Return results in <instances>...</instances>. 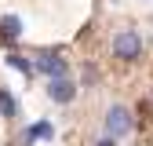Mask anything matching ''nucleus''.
I'll use <instances>...</instances> for the list:
<instances>
[{"label":"nucleus","instance_id":"nucleus-1","mask_svg":"<svg viewBox=\"0 0 153 146\" xmlns=\"http://www.w3.org/2000/svg\"><path fill=\"white\" fill-rule=\"evenodd\" d=\"M113 55H117L120 62H135L139 55H142V40H139V33H135V29H120L117 36H113Z\"/></svg>","mask_w":153,"mask_h":146},{"label":"nucleus","instance_id":"nucleus-2","mask_svg":"<svg viewBox=\"0 0 153 146\" xmlns=\"http://www.w3.org/2000/svg\"><path fill=\"white\" fill-rule=\"evenodd\" d=\"M33 69H40L44 73V77H66V69H69V62L62 59V55L59 51H36L33 55Z\"/></svg>","mask_w":153,"mask_h":146},{"label":"nucleus","instance_id":"nucleus-3","mask_svg":"<svg viewBox=\"0 0 153 146\" xmlns=\"http://www.w3.org/2000/svg\"><path fill=\"white\" fill-rule=\"evenodd\" d=\"M48 99L51 102H73L76 99V80L73 77H55L48 84Z\"/></svg>","mask_w":153,"mask_h":146},{"label":"nucleus","instance_id":"nucleus-4","mask_svg":"<svg viewBox=\"0 0 153 146\" xmlns=\"http://www.w3.org/2000/svg\"><path fill=\"white\" fill-rule=\"evenodd\" d=\"M131 124H135V121H131V113H128L124 106H113V110H109V117H106L109 135H128V132H131Z\"/></svg>","mask_w":153,"mask_h":146},{"label":"nucleus","instance_id":"nucleus-5","mask_svg":"<svg viewBox=\"0 0 153 146\" xmlns=\"http://www.w3.org/2000/svg\"><path fill=\"white\" fill-rule=\"evenodd\" d=\"M36 139H51V124L40 121V124H33L29 132H26V142H36Z\"/></svg>","mask_w":153,"mask_h":146},{"label":"nucleus","instance_id":"nucleus-6","mask_svg":"<svg viewBox=\"0 0 153 146\" xmlns=\"http://www.w3.org/2000/svg\"><path fill=\"white\" fill-rule=\"evenodd\" d=\"M18 113V102L11 99V91H0V117H15Z\"/></svg>","mask_w":153,"mask_h":146},{"label":"nucleus","instance_id":"nucleus-7","mask_svg":"<svg viewBox=\"0 0 153 146\" xmlns=\"http://www.w3.org/2000/svg\"><path fill=\"white\" fill-rule=\"evenodd\" d=\"M0 29H4L7 36H18V33H22V18H18V15H7L4 22H0Z\"/></svg>","mask_w":153,"mask_h":146},{"label":"nucleus","instance_id":"nucleus-8","mask_svg":"<svg viewBox=\"0 0 153 146\" xmlns=\"http://www.w3.org/2000/svg\"><path fill=\"white\" fill-rule=\"evenodd\" d=\"M7 66H15L18 73H26V77H29V73H33V62H26V59H22V55H7Z\"/></svg>","mask_w":153,"mask_h":146},{"label":"nucleus","instance_id":"nucleus-9","mask_svg":"<svg viewBox=\"0 0 153 146\" xmlns=\"http://www.w3.org/2000/svg\"><path fill=\"white\" fill-rule=\"evenodd\" d=\"M95 146H117V142H113V139H99V142H95Z\"/></svg>","mask_w":153,"mask_h":146}]
</instances>
